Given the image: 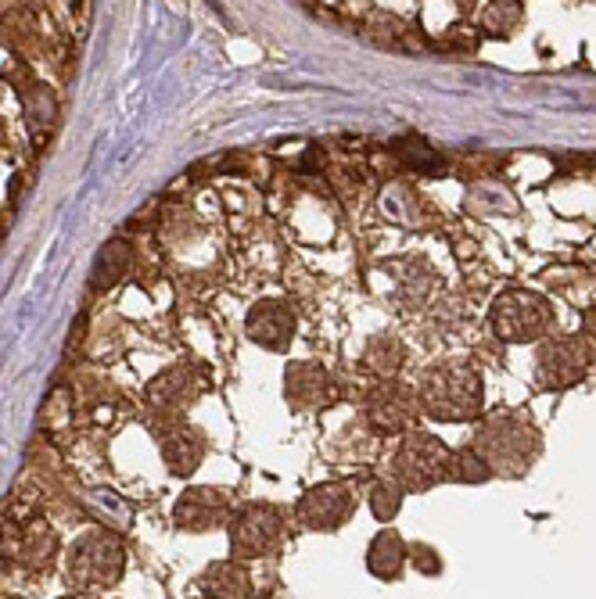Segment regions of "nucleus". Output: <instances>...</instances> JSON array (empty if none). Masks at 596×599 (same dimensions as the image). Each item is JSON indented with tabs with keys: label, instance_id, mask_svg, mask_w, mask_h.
<instances>
[{
	"label": "nucleus",
	"instance_id": "nucleus-16",
	"mask_svg": "<svg viewBox=\"0 0 596 599\" xmlns=\"http://www.w3.org/2000/svg\"><path fill=\"white\" fill-rule=\"evenodd\" d=\"M54 532L47 528L44 521H29L26 528L15 532V542H11V553L18 560H26V564H47L54 553Z\"/></svg>",
	"mask_w": 596,
	"mask_h": 599
},
{
	"label": "nucleus",
	"instance_id": "nucleus-15",
	"mask_svg": "<svg viewBox=\"0 0 596 599\" xmlns=\"http://www.w3.org/2000/svg\"><path fill=\"white\" fill-rule=\"evenodd\" d=\"M190 391H195L190 370L173 366V370H165V374H159L151 380L148 402L154 405V410H176V405H184V399H190Z\"/></svg>",
	"mask_w": 596,
	"mask_h": 599
},
{
	"label": "nucleus",
	"instance_id": "nucleus-21",
	"mask_svg": "<svg viewBox=\"0 0 596 599\" xmlns=\"http://www.w3.org/2000/svg\"><path fill=\"white\" fill-rule=\"evenodd\" d=\"M449 477H457V482H485L488 463L479 457V452L463 449V452H457V457H449Z\"/></svg>",
	"mask_w": 596,
	"mask_h": 599
},
{
	"label": "nucleus",
	"instance_id": "nucleus-23",
	"mask_svg": "<svg viewBox=\"0 0 596 599\" xmlns=\"http://www.w3.org/2000/svg\"><path fill=\"white\" fill-rule=\"evenodd\" d=\"M399 502H402L399 488H392V485H377L374 492H371V510H374V517L385 521V524L399 513Z\"/></svg>",
	"mask_w": 596,
	"mask_h": 599
},
{
	"label": "nucleus",
	"instance_id": "nucleus-6",
	"mask_svg": "<svg viewBox=\"0 0 596 599\" xmlns=\"http://www.w3.org/2000/svg\"><path fill=\"white\" fill-rule=\"evenodd\" d=\"M281 535H284V521H281L277 507L252 502V507H245L231 524V549L237 560L241 557L256 560V557L273 553V549L281 546Z\"/></svg>",
	"mask_w": 596,
	"mask_h": 599
},
{
	"label": "nucleus",
	"instance_id": "nucleus-12",
	"mask_svg": "<svg viewBox=\"0 0 596 599\" xmlns=\"http://www.w3.org/2000/svg\"><path fill=\"white\" fill-rule=\"evenodd\" d=\"M367 416H371V424L377 430H385V435H392V430H402L410 424V416H413V399L407 391H402L399 385H381L374 395H371V402H367Z\"/></svg>",
	"mask_w": 596,
	"mask_h": 599
},
{
	"label": "nucleus",
	"instance_id": "nucleus-11",
	"mask_svg": "<svg viewBox=\"0 0 596 599\" xmlns=\"http://www.w3.org/2000/svg\"><path fill=\"white\" fill-rule=\"evenodd\" d=\"M284 395L295 410H320L331 399V374L313 359L306 363H291L284 374Z\"/></svg>",
	"mask_w": 596,
	"mask_h": 599
},
{
	"label": "nucleus",
	"instance_id": "nucleus-4",
	"mask_svg": "<svg viewBox=\"0 0 596 599\" xmlns=\"http://www.w3.org/2000/svg\"><path fill=\"white\" fill-rule=\"evenodd\" d=\"M493 330L504 341H535L550 327V305L532 291H510L493 305Z\"/></svg>",
	"mask_w": 596,
	"mask_h": 599
},
{
	"label": "nucleus",
	"instance_id": "nucleus-14",
	"mask_svg": "<svg viewBox=\"0 0 596 599\" xmlns=\"http://www.w3.org/2000/svg\"><path fill=\"white\" fill-rule=\"evenodd\" d=\"M201 457H206V441H201L198 430H176V435H170L162 441V460L165 466H170L173 474H195Z\"/></svg>",
	"mask_w": 596,
	"mask_h": 599
},
{
	"label": "nucleus",
	"instance_id": "nucleus-5",
	"mask_svg": "<svg viewBox=\"0 0 596 599\" xmlns=\"http://www.w3.org/2000/svg\"><path fill=\"white\" fill-rule=\"evenodd\" d=\"M396 477L413 492L449 477V449L432 435H410L396 452Z\"/></svg>",
	"mask_w": 596,
	"mask_h": 599
},
{
	"label": "nucleus",
	"instance_id": "nucleus-3",
	"mask_svg": "<svg viewBox=\"0 0 596 599\" xmlns=\"http://www.w3.org/2000/svg\"><path fill=\"white\" fill-rule=\"evenodd\" d=\"M539 449V435L518 416H496L479 435V457L496 471H524Z\"/></svg>",
	"mask_w": 596,
	"mask_h": 599
},
{
	"label": "nucleus",
	"instance_id": "nucleus-18",
	"mask_svg": "<svg viewBox=\"0 0 596 599\" xmlns=\"http://www.w3.org/2000/svg\"><path fill=\"white\" fill-rule=\"evenodd\" d=\"M407 564V546L399 542L396 532H381L371 542V553H367V567H371L377 578H396Z\"/></svg>",
	"mask_w": 596,
	"mask_h": 599
},
{
	"label": "nucleus",
	"instance_id": "nucleus-10",
	"mask_svg": "<svg viewBox=\"0 0 596 599\" xmlns=\"http://www.w3.org/2000/svg\"><path fill=\"white\" fill-rule=\"evenodd\" d=\"M226 513H231V502H226L223 492H216V488H190V492L176 499L173 521L184 532H212L226 521Z\"/></svg>",
	"mask_w": 596,
	"mask_h": 599
},
{
	"label": "nucleus",
	"instance_id": "nucleus-9",
	"mask_svg": "<svg viewBox=\"0 0 596 599\" xmlns=\"http://www.w3.org/2000/svg\"><path fill=\"white\" fill-rule=\"evenodd\" d=\"M245 334L252 338L256 345L270 352H284L295 338V316L291 309L277 302V298H262L245 316Z\"/></svg>",
	"mask_w": 596,
	"mask_h": 599
},
{
	"label": "nucleus",
	"instance_id": "nucleus-24",
	"mask_svg": "<svg viewBox=\"0 0 596 599\" xmlns=\"http://www.w3.org/2000/svg\"><path fill=\"white\" fill-rule=\"evenodd\" d=\"M589 330L596 334V313H589Z\"/></svg>",
	"mask_w": 596,
	"mask_h": 599
},
{
	"label": "nucleus",
	"instance_id": "nucleus-13",
	"mask_svg": "<svg viewBox=\"0 0 596 599\" xmlns=\"http://www.w3.org/2000/svg\"><path fill=\"white\" fill-rule=\"evenodd\" d=\"M201 589L209 599H248L252 596V574L241 567V560H220L201 574Z\"/></svg>",
	"mask_w": 596,
	"mask_h": 599
},
{
	"label": "nucleus",
	"instance_id": "nucleus-1",
	"mask_svg": "<svg viewBox=\"0 0 596 599\" xmlns=\"http://www.w3.org/2000/svg\"><path fill=\"white\" fill-rule=\"evenodd\" d=\"M421 405L435 421H471L482 410V380L471 366L443 363L427 370L421 385Z\"/></svg>",
	"mask_w": 596,
	"mask_h": 599
},
{
	"label": "nucleus",
	"instance_id": "nucleus-17",
	"mask_svg": "<svg viewBox=\"0 0 596 599\" xmlns=\"http://www.w3.org/2000/svg\"><path fill=\"white\" fill-rule=\"evenodd\" d=\"M126 262H129L126 241L123 237H112V241L98 251V262H94V277H90L94 291H109V287H115L119 280H123Z\"/></svg>",
	"mask_w": 596,
	"mask_h": 599
},
{
	"label": "nucleus",
	"instance_id": "nucleus-19",
	"mask_svg": "<svg viewBox=\"0 0 596 599\" xmlns=\"http://www.w3.org/2000/svg\"><path fill=\"white\" fill-rule=\"evenodd\" d=\"M402 363V345L396 338H388V334H377V338L367 345V366L374 370V374H396V366Z\"/></svg>",
	"mask_w": 596,
	"mask_h": 599
},
{
	"label": "nucleus",
	"instance_id": "nucleus-22",
	"mask_svg": "<svg viewBox=\"0 0 596 599\" xmlns=\"http://www.w3.org/2000/svg\"><path fill=\"white\" fill-rule=\"evenodd\" d=\"M399 148V154L407 159L413 170H424V173H435L438 170V154L427 148V143L421 140V137H407V140H399L396 143Z\"/></svg>",
	"mask_w": 596,
	"mask_h": 599
},
{
	"label": "nucleus",
	"instance_id": "nucleus-7",
	"mask_svg": "<svg viewBox=\"0 0 596 599\" xmlns=\"http://www.w3.org/2000/svg\"><path fill=\"white\" fill-rule=\"evenodd\" d=\"M593 349L582 338H560L550 341L535 359V377L543 388H571L589 374Z\"/></svg>",
	"mask_w": 596,
	"mask_h": 599
},
{
	"label": "nucleus",
	"instance_id": "nucleus-20",
	"mask_svg": "<svg viewBox=\"0 0 596 599\" xmlns=\"http://www.w3.org/2000/svg\"><path fill=\"white\" fill-rule=\"evenodd\" d=\"M26 118H29V126H33V134H37V137H40V129L47 134V129L54 126V118H58V104H54L51 93L33 90L26 98Z\"/></svg>",
	"mask_w": 596,
	"mask_h": 599
},
{
	"label": "nucleus",
	"instance_id": "nucleus-2",
	"mask_svg": "<svg viewBox=\"0 0 596 599\" xmlns=\"http://www.w3.org/2000/svg\"><path fill=\"white\" fill-rule=\"evenodd\" d=\"M126 567L123 542L109 532H87L69 553L65 574L76 589H109Z\"/></svg>",
	"mask_w": 596,
	"mask_h": 599
},
{
	"label": "nucleus",
	"instance_id": "nucleus-8",
	"mask_svg": "<svg viewBox=\"0 0 596 599\" xmlns=\"http://www.w3.org/2000/svg\"><path fill=\"white\" fill-rule=\"evenodd\" d=\"M352 510H356V496L338 482L309 488V492L295 502V517L309 532H338L342 524L352 517Z\"/></svg>",
	"mask_w": 596,
	"mask_h": 599
}]
</instances>
